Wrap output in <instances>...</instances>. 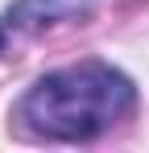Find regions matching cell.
<instances>
[{
    "label": "cell",
    "instance_id": "cell-1",
    "mask_svg": "<svg viewBox=\"0 0 149 153\" xmlns=\"http://www.w3.org/2000/svg\"><path fill=\"white\" fill-rule=\"evenodd\" d=\"M137 103L133 79L108 62H79L42 75L25 91L21 124L46 141H91L120 124Z\"/></svg>",
    "mask_w": 149,
    "mask_h": 153
},
{
    "label": "cell",
    "instance_id": "cell-3",
    "mask_svg": "<svg viewBox=\"0 0 149 153\" xmlns=\"http://www.w3.org/2000/svg\"><path fill=\"white\" fill-rule=\"evenodd\" d=\"M0 50H4V25H0Z\"/></svg>",
    "mask_w": 149,
    "mask_h": 153
},
{
    "label": "cell",
    "instance_id": "cell-2",
    "mask_svg": "<svg viewBox=\"0 0 149 153\" xmlns=\"http://www.w3.org/2000/svg\"><path fill=\"white\" fill-rule=\"evenodd\" d=\"M95 0H13L8 21L25 33H37L50 25H66V21H83L91 17Z\"/></svg>",
    "mask_w": 149,
    "mask_h": 153
}]
</instances>
